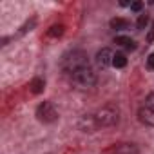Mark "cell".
<instances>
[{
  "instance_id": "obj_1",
  "label": "cell",
  "mask_w": 154,
  "mask_h": 154,
  "mask_svg": "<svg viewBox=\"0 0 154 154\" xmlns=\"http://www.w3.org/2000/svg\"><path fill=\"white\" fill-rule=\"evenodd\" d=\"M89 65V60H87V54L82 51V49H72V51H67L62 60H60V67L63 72L67 74H72L74 71H78L82 67H87Z\"/></svg>"
},
{
  "instance_id": "obj_2",
  "label": "cell",
  "mask_w": 154,
  "mask_h": 154,
  "mask_svg": "<svg viewBox=\"0 0 154 154\" xmlns=\"http://www.w3.org/2000/svg\"><path fill=\"white\" fill-rule=\"evenodd\" d=\"M93 116H94V122L98 127H112L120 120V111L112 105H105V107L98 109Z\"/></svg>"
},
{
  "instance_id": "obj_3",
  "label": "cell",
  "mask_w": 154,
  "mask_h": 154,
  "mask_svg": "<svg viewBox=\"0 0 154 154\" xmlns=\"http://www.w3.org/2000/svg\"><path fill=\"white\" fill-rule=\"evenodd\" d=\"M71 82H72L76 87H80V89L93 87V85L96 84V72L91 69V65L82 67V69L74 71V72L71 74Z\"/></svg>"
},
{
  "instance_id": "obj_4",
  "label": "cell",
  "mask_w": 154,
  "mask_h": 154,
  "mask_svg": "<svg viewBox=\"0 0 154 154\" xmlns=\"http://www.w3.org/2000/svg\"><path fill=\"white\" fill-rule=\"evenodd\" d=\"M36 118L44 123H53L58 120V111L54 109V105L51 102H42L36 107Z\"/></svg>"
},
{
  "instance_id": "obj_5",
  "label": "cell",
  "mask_w": 154,
  "mask_h": 154,
  "mask_svg": "<svg viewBox=\"0 0 154 154\" xmlns=\"http://www.w3.org/2000/svg\"><path fill=\"white\" fill-rule=\"evenodd\" d=\"M112 58H114V53H112L109 47H103V49L98 51V54H96V63H98V67L105 69V67L112 65Z\"/></svg>"
},
{
  "instance_id": "obj_6",
  "label": "cell",
  "mask_w": 154,
  "mask_h": 154,
  "mask_svg": "<svg viewBox=\"0 0 154 154\" xmlns=\"http://www.w3.org/2000/svg\"><path fill=\"white\" fill-rule=\"evenodd\" d=\"M138 120H140L143 125L154 127V109H150V107H147V105L140 107V111H138Z\"/></svg>"
},
{
  "instance_id": "obj_7",
  "label": "cell",
  "mask_w": 154,
  "mask_h": 154,
  "mask_svg": "<svg viewBox=\"0 0 154 154\" xmlns=\"http://www.w3.org/2000/svg\"><path fill=\"white\" fill-rule=\"evenodd\" d=\"M80 129L84 131V132H93L94 129H98V125H96V122H94V116L91 114V116H84L82 120H80Z\"/></svg>"
},
{
  "instance_id": "obj_8",
  "label": "cell",
  "mask_w": 154,
  "mask_h": 154,
  "mask_svg": "<svg viewBox=\"0 0 154 154\" xmlns=\"http://www.w3.org/2000/svg\"><path fill=\"white\" fill-rule=\"evenodd\" d=\"M114 42H116L118 45H122V47L129 49V51H134V49H136V42H134L131 36H123V35H118V36L114 38Z\"/></svg>"
},
{
  "instance_id": "obj_9",
  "label": "cell",
  "mask_w": 154,
  "mask_h": 154,
  "mask_svg": "<svg viewBox=\"0 0 154 154\" xmlns=\"http://www.w3.org/2000/svg\"><path fill=\"white\" fill-rule=\"evenodd\" d=\"M114 154H140V149L136 145H132V143H123V145H120L116 149Z\"/></svg>"
},
{
  "instance_id": "obj_10",
  "label": "cell",
  "mask_w": 154,
  "mask_h": 154,
  "mask_svg": "<svg viewBox=\"0 0 154 154\" xmlns=\"http://www.w3.org/2000/svg\"><path fill=\"white\" fill-rule=\"evenodd\" d=\"M129 20H125V18H112L111 20V27L112 29H116V31H123V29H129Z\"/></svg>"
},
{
  "instance_id": "obj_11",
  "label": "cell",
  "mask_w": 154,
  "mask_h": 154,
  "mask_svg": "<svg viewBox=\"0 0 154 154\" xmlns=\"http://www.w3.org/2000/svg\"><path fill=\"white\" fill-rule=\"evenodd\" d=\"M125 65H127V58H125V54H123V53H116L114 58H112V67H116V69H123Z\"/></svg>"
},
{
  "instance_id": "obj_12",
  "label": "cell",
  "mask_w": 154,
  "mask_h": 154,
  "mask_svg": "<svg viewBox=\"0 0 154 154\" xmlns=\"http://www.w3.org/2000/svg\"><path fill=\"white\" fill-rule=\"evenodd\" d=\"M31 91H33L35 94H40V93L44 91V80H42V78H35V80L31 82Z\"/></svg>"
},
{
  "instance_id": "obj_13",
  "label": "cell",
  "mask_w": 154,
  "mask_h": 154,
  "mask_svg": "<svg viewBox=\"0 0 154 154\" xmlns=\"http://www.w3.org/2000/svg\"><path fill=\"white\" fill-rule=\"evenodd\" d=\"M147 24H149V15H147V13H141V15L138 17V22H136L138 29H145Z\"/></svg>"
},
{
  "instance_id": "obj_14",
  "label": "cell",
  "mask_w": 154,
  "mask_h": 154,
  "mask_svg": "<svg viewBox=\"0 0 154 154\" xmlns=\"http://www.w3.org/2000/svg\"><path fill=\"white\" fill-rule=\"evenodd\" d=\"M63 35V26H53L49 31V36H60Z\"/></svg>"
},
{
  "instance_id": "obj_15",
  "label": "cell",
  "mask_w": 154,
  "mask_h": 154,
  "mask_svg": "<svg viewBox=\"0 0 154 154\" xmlns=\"http://www.w3.org/2000/svg\"><path fill=\"white\" fill-rule=\"evenodd\" d=\"M141 8H143V4H141V2H132V4H131V11H134V13H140V11H141Z\"/></svg>"
},
{
  "instance_id": "obj_16",
  "label": "cell",
  "mask_w": 154,
  "mask_h": 154,
  "mask_svg": "<svg viewBox=\"0 0 154 154\" xmlns=\"http://www.w3.org/2000/svg\"><path fill=\"white\" fill-rule=\"evenodd\" d=\"M145 105H147V107H150V109H154V93H150V94L147 96V100H145Z\"/></svg>"
},
{
  "instance_id": "obj_17",
  "label": "cell",
  "mask_w": 154,
  "mask_h": 154,
  "mask_svg": "<svg viewBox=\"0 0 154 154\" xmlns=\"http://www.w3.org/2000/svg\"><path fill=\"white\" fill-rule=\"evenodd\" d=\"M147 67L149 69H154V53L147 56Z\"/></svg>"
},
{
  "instance_id": "obj_18",
  "label": "cell",
  "mask_w": 154,
  "mask_h": 154,
  "mask_svg": "<svg viewBox=\"0 0 154 154\" xmlns=\"http://www.w3.org/2000/svg\"><path fill=\"white\" fill-rule=\"evenodd\" d=\"M147 40H149V42H152V40H154V22H152V27H150V33H149Z\"/></svg>"
}]
</instances>
